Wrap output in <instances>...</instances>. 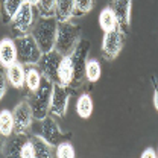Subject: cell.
<instances>
[{"label":"cell","mask_w":158,"mask_h":158,"mask_svg":"<svg viewBox=\"0 0 158 158\" xmlns=\"http://www.w3.org/2000/svg\"><path fill=\"white\" fill-rule=\"evenodd\" d=\"M76 111H78L79 117L88 118L93 114V99L88 93H82L78 98L76 102Z\"/></svg>","instance_id":"obj_22"},{"label":"cell","mask_w":158,"mask_h":158,"mask_svg":"<svg viewBox=\"0 0 158 158\" xmlns=\"http://www.w3.org/2000/svg\"><path fill=\"white\" fill-rule=\"evenodd\" d=\"M24 3H29V5H32V6H37L38 0H24Z\"/></svg>","instance_id":"obj_33"},{"label":"cell","mask_w":158,"mask_h":158,"mask_svg":"<svg viewBox=\"0 0 158 158\" xmlns=\"http://www.w3.org/2000/svg\"><path fill=\"white\" fill-rule=\"evenodd\" d=\"M157 154H158V149H157Z\"/></svg>","instance_id":"obj_35"},{"label":"cell","mask_w":158,"mask_h":158,"mask_svg":"<svg viewBox=\"0 0 158 158\" xmlns=\"http://www.w3.org/2000/svg\"><path fill=\"white\" fill-rule=\"evenodd\" d=\"M94 8V0H75V12L73 19H81L87 15Z\"/></svg>","instance_id":"obj_26"},{"label":"cell","mask_w":158,"mask_h":158,"mask_svg":"<svg viewBox=\"0 0 158 158\" xmlns=\"http://www.w3.org/2000/svg\"><path fill=\"white\" fill-rule=\"evenodd\" d=\"M0 132L5 138L12 137L14 134V118H12V111L9 110L0 111Z\"/></svg>","instance_id":"obj_21"},{"label":"cell","mask_w":158,"mask_h":158,"mask_svg":"<svg viewBox=\"0 0 158 158\" xmlns=\"http://www.w3.org/2000/svg\"><path fill=\"white\" fill-rule=\"evenodd\" d=\"M81 27L72 21L58 23V32L55 40V50L62 56L70 55L81 41Z\"/></svg>","instance_id":"obj_4"},{"label":"cell","mask_w":158,"mask_h":158,"mask_svg":"<svg viewBox=\"0 0 158 158\" xmlns=\"http://www.w3.org/2000/svg\"><path fill=\"white\" fill-rule=\"evenodd\" d=\"M55 157L56 158H76L75 149L70 141H62L55 146Z\"/></svg>","instance_id":"obj_27"},{"label":"cell","mask_w":158,"mask_h":158,"mask_svg":"<svg viewBox=\"0 0 158 158\" xmlns=\"http://www.w3.org/2000/svg\"><path fill=\"white\" fill-rule=\"evenodd\" d=\"M26 141V135H17L8 138L3 146V157L5 158H21V146Z\"/></svg>","instance_id":"obj_16"},{"label":"cell","mask_w":158,"mask_h":158,"mask_svg":"<svg viewBox=\"0 0 158 158\" xmlns=\"http://www.w3.org/2000/svg\"><path fill=\"white\" fill-rule=\"evenodd\" d=\"M31 132H32V135L43 138L46 143H49L53 148L58 146L62 141H69V138H70V134L62 132L56 120L52 116H47L41 120H34Z\"/></svg>","instance_id":"obj_2"},{"label":"cell","mask_w":158,"mask_h":158,"mask_svg":"<svg viewBox=\"0 0 158 158\" xmlns=\"http://www.w3.org/2000/svg\"><path fill=\"white\" fill-rule=\"evenodd\" d=\"M56 2H58V0H38L35 9H37L40 17H47V19L55 17Z\"/></svg>","instance_id":"obj_25"},{"label":"cell","mask_w":158,"mask_h":158,"mask_svg":"<svg viewBox=\"0 0 158 158\" xmlns=\"http://www.w3.org/2000/svg\"><path fill=\"white\" fill-rule=\"evenodd\" d=\"M88 52H90V41L81 40L76 49L70 53L72 58V67H73V78L69 85L72 91H76L79 88H84L87 79H85V64L88 61Z\"/></svg>","instance_id":"obj_3"},{"label":"cell","mask_w":158,"mask_h":158,"mask_svg":"<svg viewBox=\"0 0 158 158\" xmlns=\"http://www.w3.org/2000/svg\"><path fill=\"white\" fill-rule=\"evenodd\" d=\"M17 47V61L23 65H37L43 56V52L31 34L14 38Z\"/></svg>","instance_id":"obj_6"},{"label":"cell","mask_w":158,"mask_h":158,"mask_svg":"<svg viewBox=\"0 0 158 158\" xmlns=\"http://www.w3.org/2000/svg\"><path fill=\"white\" fill-rule=\"evenodd\" d=\"M52 91H53V82L49 81L46 76H43L41 85L40 88L29 94L27 102L32 108V114L35 120H41V118L49 116V110H50V100H52Z\"/></svg>","instance_id":"obj_5"},{"label":"cell","mask_w":158,"mask_h":158,"mask_svg":"<svg viewBox=\"0 0 158 158\" xmlns=\"http://www.w3.org/2000/svg\"><path fill=\"white\" fill-rule=\"evenodd\" d=\"M31 140L34 143L35 158H53V146H50L49 143H46L43 138L37 135H32Z\"/></svg>","instance_id":"obj_23"},{"label":"cell","mask_w":158,"mask_h":158,"mask_svg":"<svg viewBox=\"0 0 158 158\" xmlns=\"http://www.w3.org/2000/svg\"><path fill=\"white\" fill-rule=\"evenodd\" d=\"M141 158H158V154H157V151H154L152 148H148L141 154Z\"/></svg>","instance_id":"obj_30"},{"label":"cell","mask_w":158,"mask_h":158,"mask_svg":"<svg viewBox=\"0 0 158 158\" xmlns=\"http://www.w3.org/2000/svg\"><path fill=\"white\" fill-rule=\"evenodd\" d=\"M126 34L122 29H114L110 32H105L103 41H102V55L108 61H113L118 56V53L123 49Z\"/></svg>","instance_id":"obj_9"},{"label":"cell","mask_w":158,"mask_h":158,"mask_svg":"<svg viewBox=\"0 0 158 158\" xmlns=\"http://www.w3.org/2000/svg\"><path fill=\"white\" fill-rule=\"evenodd\" d=\"M61 59H62V55L53 49V50H50L47 53H43L40 62L37 64L40 72L43 73V76H46L53 84H56V79H58V67Z\"/></svg>","instance_id":"obj_11"},{"label":"cell","mask_w":158,"mask_h":158,"mask_svg":"<svg viewBox=\"0 0 158 158\" xmlns=\"http://www.w3.org/2000/svg\"><path fill=\"white\" fill-rule=\"evenodd\" d=\"M12 118H14V134L27 135L31 132L35 118L27 100H21L20 103H17V106L12 110Z\"/></svg>","instance_id":"obj_8"},{"label":"cell","mask_w":158,"mask_h":158,"mask_svg":"<svg viewBox=\"0 0 158 158\" xmlns=\"http://www.w3.org/2000/svg\"><path fill=\"white\" fill-rule=\"evenodd\" d=\"M5 70H6L8 84H11L17 90H23L24 88V78H26V67L17 61L12 65L6 67Z\"/></svg>","instance_id":"obj_14"},{"label":"cell","mask_w":158,"mask_h":158,"mask_svg":"<svg viewBox=\"0 0 158 158\" xmlns=\"http://www.w3.org/2000/svg\"><path fill=\"white\" fill-rule=\"evenodd\" d=\"M154 106H155V110L158 111V87L155 88V91H154Z\"/></svg>","instance_id":"obj_31"},{"label":"cell","mask_w":158,"mask_h":158,"mask_svg":"<svg viewBox=\"0 0 158 158\" xmlns=\"http://www.w3.org/2000/svg\"><path fill=\"white\" fill-rule=\"evenodd\" d=\"M17 62V47L12 38H3L0 41V65L3 69Z\"/></svg>","instance_id":"obj_13"},{"label":"cell","mask_w":158,"mask_h":158,"mask_svg":"<svg viewBox=\"0 0 158 158\" xmlns=\"http://www.w3.org/2000/svg\"><path fill=\"white\" fill-rule=\"evenodd\" d=\"M72 96V90L69 87H62L59 84H53V91H52V100H50V116L64 117L69 108V100Z\"/></svg>","instance_id":"obj_10"},{"label":"cell","mask_w":158,"mask_h":158,"mask_svg":"<svg viewBox=\"0 0 158 158\" xmlns=\"http://www.w3.org/2000/svg\"><path fill=\"white\" fill-rule=\"evenodd\" d=\"M35 6L24 3L19 9V12L12 17V20L9 21V31L12 34L14 38L31 34V29L35 23Z\"/></svg>","instance_id":"obj_7"},{"label":"cell","mask_w":158,"mask_h":158,"mask_svg":"<svg viewBox=\"0 0 158 158\" xmlns=\"http://www.w3.org/2000/svg\"><path fill=\"white\" fill-rule=\"evenodd\" d=\"M56 32H58V20L55 17H40L35 20L31 35L35 38L37 44L40 46L43 53H47L55 49V40H56Z\"/></svg>","instance_id":"obj_1"},{"label":"cell","mask_w":158,"mask_h":158,"mask_svg":"<svg viewBox=\"0 0 158 158\" xmlns=\"http://www.w3.org/2000/svg\"><path fill=\"white\" fill-rule=\"evenodd\" d=\"M26 67V78H24V88L29 94L35 93L41 85L43 73L40 72L38 65H24Z\"/></svg>","instance_id":"obj_15"},{"label":"cell","mask_w":158,"mask_h":158,"mask_svg":"<svg viewBox=\"0 0 158 158\" xmlns=\"http://www.w3.org/2000/svg\"><path fill=\"white\" fill-rule=\"evenodd\" d=\"M75 12V0H58L56 2V11H55V19L61 21H70L73 19Z\"/></svg>","instance_id":"obj_18"},{"label":"cell","mask_w":158,"mask_h":158,"mask_svg":"<svg viewBox=\"0 0 158 158\" xmlns=\"http://www.w3.org/2000/svg\"><path fill=\"white\" fill-rule=\"evenodd\" d=\"M131 5L132 0H110L108 3V8L114 12L117 19L118 27L125 34L129 29V23H131Z\"/></svg>","instance_id":"obj_12"},{"label":"cell","mask_w":158,"mask_h":158,"mask_svg":"<svg viewBox=\"0 0 158 158\" xmlns=\"http://www.w3.org/2000/svg\"><path fill=\"white\" fill-rule=\"evenodd\" d=\"M5 140H6V138L3 137V135H2V132H0V154L3 152V146H5Z\"/></svg>","instance_id":"obj_32"},{"label":"cell","mask_w":158,"mask_h":158,"mask_svg":"<svg viewBox=\"0 0 158 158\" xmlns=\"http://www.w3.org/2000/svg\"><path fill=\"white\" fill-rule=\"evenodd\" d=\"M0 14H2V0H0Z\"/></svg>","instance_id":"obj_34"},{"label":"cell","mask_w":158,"mask_h":158,"mask_svg":"<svg viewBox=\"0 0 158 158\" xmlns=\"http://www.w3.org/2000/svg\"><path fill=\"white\" fill-rule=\"evenodd\" d=\"M99 26H100V29L103 32H110V31H114V29H120L114 12L108 6L105 9H102L100 14H99Z\"/></svg>","instance_id":"obj_19"},{"label":"cell","mask_w":158,"mask_h":158,"mask_svg":"<svg viewBox=\"0 0 158 158\" xmlns=\"http://www.w3.org/2000/svg\"><path fill=\"white\" fill-rule=\"evenodd\" d=\"M72 78H73L72 58H70V55H67V56H62L61 62H59L56 84L62 85V87H69V85H70V82H72Z\"/></svg>","instance_id":"obj_17"},{"label":"cell","mask_w":158,"mask_h":158,"mask_svg":"<svg viewBox=\"0 0 158 158\" xmlns=\"http://www.w3.org/2000/svg\"><path fill=\"white\" fill-rule=\"evenodd\" d=\"M21 158H35V149L31 138H26V141L21 146Z\"/></svg>","instance_id":"obj_28"},{"label":"cell","mask_w":158,"mask_h":158,"mask_svg":"<svg viewBox=\"0 0 158 158\" xmlns=\"http://www.w3.org/2000/svg\"><path fill=\"white\" fill-rule=\"evenodd\" d=\"M24 5V0H2V17L3 23L9 24L12 17L19 12V9Z\"/></svg>","instance_id":"obj_20"},{"label":"cell","mask_w":158,"mask_h":158,"mask_svg":"<svg viewBox=\"0 0 158 158\" xmlns=\"http://www.w3.org/2000/svg\"><path fill=\"white\" fill-rule=\"evenodd\" d=\"M102 75V67H100V62L98 59H88L87 64H85V79L88 84H94L100 79Z\"/></svg>","instance_id":"obj_24"},{"label":"cell","mask_w":158,"mask_h":158,"mask_svg":"<svg viewBox=\"0 0 158 158\" xmlns=\"http://www.w3.org/2000/svg\"><path fill=\"white\" fill-rule=\"evenodd\" d=\"M8 91V78H6V70L0 65V100Z\"/></svg>","instance_id":"obj_29"}]
</instances>
